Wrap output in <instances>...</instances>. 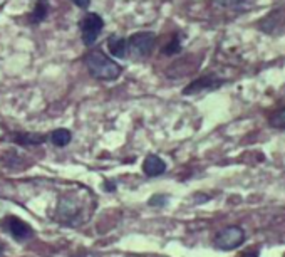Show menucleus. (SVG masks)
Instances as JSON below:
<instances>
[{
	"mask_svg": "<svg viewBox=\"0 0 285 257\" xmlns=\"http://www.w3.org/2000/svg\"><path fill=\"white\" fill-rule=\"evenodd\" d=\"M217 2L223 5V7H237V5L243 4L245 0H217Z\"/></svg>",
	"mask_w": 285,
	"mask_h": 257,
	"instance_id": "nucleus-14",
	"label": "nucleus"
},
{
	"mask_svg": "<svg viewBox=\"0 0 285 257\" xmlns=\"http://www.w3.org/2000/svg\"><path fill=\"white\" fill-rule=\"evenodd\" d=\"M156 44V36L153 32H138L128 39V54L131 57L142 59L153 52Z\"/></svg>",
	"mask_w": 285,
	"mask_h": 257,
	"instance_id": "nucleus-2",
	"label": "nucleus"
},
{
	"mask_svg": "<svg viewBox=\"0 0 285 257\" xmlns=\"http://www.w3.org/2000/svg\"><path fill=\"white\" fill-rule=\"evenodd\" d=\"M283 257H285V255H283Z\"/></svg>",
	"mask_w": 285,
	"mask_h": 257,
	"instance_id": "nucleus-18",
	"label": "nucleus"
},
{
	"mask_svg": "<svg viewBox=\"0 0 285 257\" xmlns=\"http://www.w3.org/2000/svg\"><path fill=\"white\" fill-rule=\"evenodd\" d=\"M86 68L89 69V73L94 76L96 79L101 81H114L121 74V68L116 64L113 59H109L102 51H91L84 57Z\"/></svg>",
	"mask_w": 285,
	"mask_h": 257,
	"instance_id": "nucleus-1",
	"label": "nucleus"
},
{
	"mask_svg": "<svg viewBox=\"0 0 285 257\" xmlns=\"http://www.w3.org/2000/svg\"><path fill=\"white\" fill-rule=\"evenodd\" d=\"M243 257H259V255H257L255 252H250V254H245Z\"/></svg>",
	"mask_w": 285,
	"mask_h": 257,
	"instance_id": "nucleus-16",
	"label": "nucleus"
},
{
	"mask_svg": "<svg viewBox=\"0 0 285 257\" xmlns=\"http://www.w3.org/2000/svg\"><path fill=\"white\" fill-rule=\"evenodd\" d=\"M180 41H178V37H174V39L168 44V47H164V54H169V56H171V54H176V52H180Z\"/></svg>",
	"mask_w": 285,
	"mask_h": 257,
	"instance_id": "nucleus-13",
	"label": "nucleus"
},
{
	"mask_svg": "<svg viewBox=\"0 0 285 257\" xmlns=\"http://www.w3.org/2000/svg\"><path fill=\"white\" fill-rule=\"evenodd\" d=\"M17 141L22 145H41L46 141V136L44 135H19Z\"/></svg>",
	"mask_w": 285,
	"mask_h": 257,
	"instance_id": "nucleus-10",
	"label": "nucleus"
},
{
	"mask_svg": "<svg viewBox=\"0 0 285 257\" xmlns=\"http://www.w3.org/2000/svg\"><path fill=\"white\" fill-rule=\"evenodd\" d=\"M104 27V22L97 14H87L81 22V36H82V42L86 46H92L97 37H99L101 30Z\"/></svg>",
	"mask_w": 285,
	"mask_h": 257,
	"instance_id": "nucleus-4",
	"label": "nucleus"
},
{
	"mask_svg": "<svg viewBox=\"0 0 285 257\" xmlns=\"http://www.w3.org/2000/svg\"><path fill=\"white\" fill-rule=\"evenodd\" d=\"M70 140H73V135H70L69 130L59 128V130L52 131V133H51V141H52V145L61 146V148H62V146H65V145H69Z\"/></svg>",
	"mask_w": 285,
	"mask_h": 257,
	"instance_id": "nucleus-9",
	"label": "nucleus"
},
{
	"mask_svg": "<svg viewBox=\"0 0 285 257\" xmlns=\"http://www.w3.org/2000/svg\"><path fill=\"white\" fill-rule=\"evenodd\" d=\"M108 47H109V52H111L114 57L123 59V57L128 56V41L123 39V37L118 36V34H113L111 37H109Z\"/></svg>",
	"mask_w": 285,
	"mask_h": 257,
	"instance_id": "nucleus-8",
	"label": "nucleus"
},
{
	"mask_svg": "<svg viewBox=\"0 0 285 257\" xmlns=\"http://www.w3.org/2000/svg\"><path fill=\"white\" fill-rule=\"evenodd\" d=\"M2 250H4V247H2V245H0V252H2Z\"/></svg>",
	"mask_w": 285,
	"mask_h": 257,
	"instance_id": "nucleus-17",
	"label": "nucleus"
},
{
	"mask_svg": "<svg viewBox=\"0 0 285 257\" xmlns=\"http://www.w3.org/2000/svg\"><path fill=\"white\" fill-rule=\"evenodd\" d=\"M47 0H39L35 7V12L32 14V22H41L47 15Z\"/></svg>",
	"mask_w": 285,
	"mask_h": 257,
	"instance_id": "nucleus-12",
	"label": "nucleus"
},
{
	"mask_svg": "<svg viewBox=\"0 0 285 257\" xmlns=\"http://www.w3.org/2000/svg\"><path fill=\"white\" fill-rule=\"evenodd\" d=\"M268 123L273 128H285V106L273 113L270 119H268Z\"/></svg>",
	"mask_w": 285,
	"mask_h": 257,
	"instance_id": "nucleus-11",
	"label": "nucleus"
},
{
	"mask_svg": "<svg viewBox=\"0 0 285 257\" xmlns=\"http://www.w3.org/2000/svg\"><path fill=\"white\" fill-rule=\"evenodd\" d=\"M5 229L15 240H27L32 237V229L17 217H9L5 220Z\"/></svg>",
	"mask_w": 285,
	"mask_h": 257,
	"instance_id": "nucleus-5",
	"label": "nucleus"
},
{
	"mask_svg": "<svg viewBox=\"0 0 285 257\" xmlns=\"http://www.w3.org/2000/svg\"><path fill=\"white\" fill-rule=\"evenodd\" d=\"M70 2L78 5L79 9H87V7H89V4H91V0H70Z\"/></svg>",
	"mask_w": 285,
	"mask_h": 257,
	"instance_id": "nucleus-15",
	"label": "nucleus"
},
{
	"mask_svg": "<svg viewBox=\"0 0 285 257\" xmlns=\"http://www.w3.org/2000/svg\"><path fill=\"white\" fill-rule=\"evenodd\" d=\"M218 84H222L220 79H217L215 76H205V78H200L193 81L188 87L183 89V94H196V92L203 91V89H210V87H217Z\"/></svg>",
	"mask_w": 285,
	"mask_h": 257,
	"instance_id": "nucleus-6",
	"label": "nucleus"
},
{
	"mask_svg": "<svg viewBox=\"0 0 285 257\" xmlns=\"http://www.w3.org/2000/svg\"><path fill=\"white\" fill-rule=\"evenodd\" d=\"M245 240V232L240 227H227L217 234L215 237V247L220 250H232L242 245Z\"/></svg>",
	"mask_w": 285,
	"mask_h": 257,
	"instance_id": "nucleus-3",
	"label": "nucleus"
},
{
	"mask_svg": "<svg viewBox=\"0 0 285 257\" xmlns=\"http://www.w3.org/2000/svg\"><path fill=\"white\" fill-rule=\"evenodd\" d=\"M142 172H145L148 177H160L161 173L166 172V163H164L160 156L150 155V156L145 158V163H142Z\"/></svg>",
	"mask_w": 285,
	"mask_h": 257,
	"instance_id": "nucleus-7",
	"label": "nucleus"
}]
</instances>
